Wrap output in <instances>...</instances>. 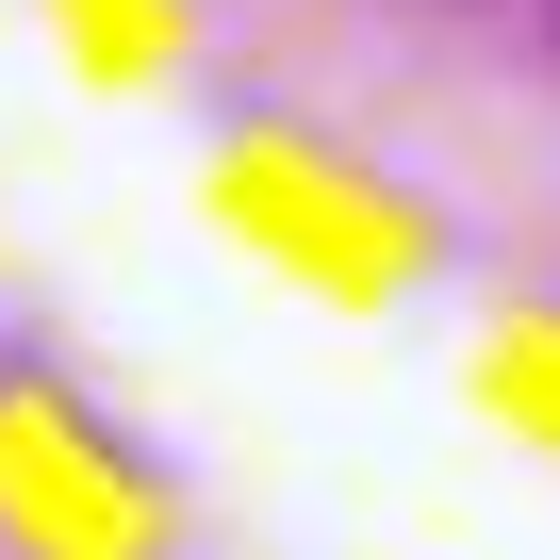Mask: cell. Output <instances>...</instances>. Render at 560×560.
I'll list each match as a JSON object with an SVG mask.
<instances>
[{"instance_id": "obj_1", "label": "cell", "mask_w": 560, "mask_h": 560, "mask_svg": "<svg viewBox=\"0 0 560 560\" xmlns=\"http://www.w3.org/2000/svg\"><path fill=\"white\" fill-rule=\"evenodd\" d=\"M511 18H544V34H560V0H511Z\"/></svg>"}]
</instances>
